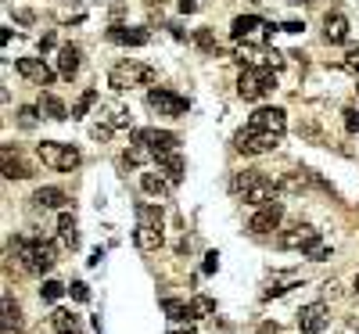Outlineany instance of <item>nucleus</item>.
Returning <instances> with one entry per match:
<instances>
[{
  "instance_id": "nucleus-29",
  "label": "nucleus",
  "mask_w": 359,
  "mask_h": 334,
  "mask_svg": "<svg viewBox=\"0 0 359 334\" xmlns=\"http://www.w3.org/2000/svg\"><path fill=\"white\" fill-rule=\"evenodd\" d=\"M191 309H194V320H201V317H212L216 312V302L208 295H198V299H191Z\"/></svg>"
},
{
  "instance_id": "nucleus-18",
  "label": "nucleus",
  "mask_w": 359,
  "mask_h": 334,
  "mask_svg": "<svg viewBox=\"0 0 359 334\" xmlns=\"http://www.w3.org/2000/svg\"><path fill=\"white\" fill-rule=\"evenodd\" d=\"M108 40H112V44H119V47H144V44H151V33H147V29H133V26H112Z\"/></svg>"
},
{
  "instance_id": "nucleus-30",
  "label": "nucleus",
  "mask_w": 359,
  "mask_h": 334,
  "mask_svg": "<svg viewBox=\"0 0 359 334\" xmlns=\"http://www.w3.org/2000/svg\"><path fill=\"white\" fill-rule=\"evenodd\" d=\"M69 291V284H58V281H44V287H40V299L44 302H54V299H61Z\"/></svg>"
},
{
  "instance_id": "nucleus-16",
  "label": "nucleus",
  "mask_w": 359,
  "mask_h": 334,
  "mask_svg": "<svg viewBox=\"0 0 359 334\" xmlns=\"http://www.w3.org/2000/svg\"><path fill=\"white\" fill-rule=\"evenodd\" d=\"M155 165H158V173H165V176H169V183H173V187H180V183H183L187 162H183V155H180V151H158V155H155Z\"/></svg>"
},
{
  "instance_id": "nucleus-35",
  "label": "nucleus",
  "mask_w": 359,
  "mask_h": 334,
  "mask_svg": "<svg viewBox=\"0 0 359 334\" xmlns=\"http://www.w3.org/2000/svg\"><path fill=\"white\" fill-rule=\"evenodd\" d=\"M342 115H345V130H349V133H359V108H345Z\"/></svg>"
},
{
  "instance_id": "nucleus-3",
  "label": "nucleus",
  "mask_w": 359,
  "mask_h": 334,
  "mask_svg": "<svg viewBox=\"0 0 359 334\" xmlns=\"http://www.w3.org/2000/svg\"><path fill=\"white\" fill-rule=\"evenodd\" d=\"M155 79H158V72H155L151 65H144V61H133V58L115 61V65L108 69V87H112L115 94L133 90V87H151Z\"/></svg>"
},
{
  "instance_id": "nucleus-12",
  "label": "nucleus",
  "mask_w": 359,
  "mask_h": 334,
  "mask_svg": "<svg viewBox=\"0 0 359 334\" xmlns=\"http://www.w3.org/2000/svg\"><path fill=\"white\" fill-rule=\"evenodd\" d=\"M248 126L251 130H262V133H277V137H284V130H287V112L284 108H256L251 112V119H248Z\"/></svg>"
},
{
  "instance_id": "nucleus-45",
  "label": "nucleus",
  "mask_w": 359,
  "mask_h": 334,
  "mask_svg": "<svg viewBox=\"0 0 359 334\" xmlns=\"http://www.w3.org/2000/svg\"><path fill=\"white\" fill-rule=\"evenodd\" d=\"M352 291H356V295H359V274H356V284H352Z\"/></svg>"
},
{
  "instance_id": "nucleus-20",
  "label": "nucleus",
  "mask_w": 359,
  "mask_h": 334,
  "mask_svg": "<svg viewBox=\"0 0 359 334\" xmlns=\"http://www.w3.org/2000/svg\"><path fill=\"white\" fill-rule=\"evenodd\" d=\"M324 40H327V44H345V40H349V18L331 11L324 18Z\"/></svg>"
},
{
  "instance_id": "nucleus-1",
  "label": "nucleus",
  "mask_w": 359,
  "mask_h": 334,
  "mask_svg": "<svg viewBox=\"0 0 359 334\" xmlns=\"http://www.w3.org/2000/svg\"><path fill=\"white\" fill-rule=\"evenodd\" d=\"M230 194H237L244 205L251 208H259V205H269V201H277L281 194V183L266 176L262 169H241L230 176Z\"/></svg>"
},
{
  "instance_id": "nucleus-37",
  "label": "nucleus",
  "mask_w": 359,
  "mask_h": 334,
  "mask_svg": "<svg viewBox=\"0 0 359 334\" xmlns=\"http://www.w3.org/2000/svg\"><path fill=\"white\" fill-rule=\"evenodd\" d=\"M90 133H94L97 140H108V137H112V122H97V126H94Z\"/></svg>"
},
{
  "instance_id": "nucleus-36",
  "label": "nucleus",
  "mask_w": 359,
  "mask_h": 334,
  "mask_svg": "<svg viewBox=\"0 0 359 334\" xmlns=\"http://www.w3.org/2000/svg\"><path fill=\"white\" fill-rule=\"evenodd\" d=\"M312 262H327L331 259V248H324V244H316V248H309V252H306Z\"/></svg>"
},
{
  "instance_id": "nucleus-24",
  "label": "nucleus",
  "mask_w": 359,
  "mask_h": 334,
  "mask_svg": "<svg viewBox=\"0 0 359 334\" xmlns=\"http://www.w3.org/2000/svg\"><path fill=\"white\" fill-rule=\"evenodd\" d=\"M33 201H36L40 208H65V205H69V194L61 191V187H36Z\"/></svg>"
},
{
  "instance_id": "nucleus-25",
  "label": "nucleus",
  "mask_w": 359,
  "mask_h": 334,
  "mask_svg": "<svg viewBox=\"0 0 359 334\" xmlns=\"http://www.w3.org/2000/svg\"><path fill=\"white\" fill-rule=\"evenodd\" d=\"M162 309H165V317L173 320V324H187V320H194L191 302H183V299H162Z\"/></svg>"
},
{
  "instance_id": "nucleus-28",
  "label": "nucleus",
  "mask_w": 359,
  "mask_h": 334,
  "mask_svg": "<svg viewBox=\"0 0 359 334\" xmlns=\"http://www.w3.org/2000/svg\"><path fill=\"white\" fill-rule=\"evenodd\" d=\"M36 108L40 112H44L47 119H54V122H61V119H69V108H65V104H61L54 94H44V97H40V104H36Z\"/></svg>"
},
{
  "instance_id": "nucleus-8",
  "label": "nucleus",
  "mask_w": 359,
  "mask_h": 334,
  "mask_svg": "<svg viewBox=\"0 0 359 334\" xmlns=\"http://www.w3.org/2000/svg\"><path fill=\"white\" fill-rule=\"evenodd\" d=\"M147 108H155L158 115H169V119H183L187 112H191V101L165 90V87H151L147 90Z\"/></svg>"
},
{
  "instance_id": "nucleus-2",
  "label": "nucleus",
  "mask_w": 359,
  "mask_h": 334,
  "mask_svg": "<svg viewBox=\"0 0 359 334\" xmlns=\"http://www.w3.org/2000/svg\"><path fill=\"white\" fill-rule=\"evenodd\" d=\"M11 256L22 262L26 274H36V277H44L54 269L58 256H54V248L47 241H40V237H11Z\"/></svg>"
},
{
  "instance_id": "nucleus-27",
  "label": "nucleus",
  "mask_w": 359,
  "mask_h": 334,
  "mask_svg": "<svg viewBox=\"0 0 359 334\" xmlns=\"http://www.w3.org/2000/svg\"><path fill=\"white\" fill-rule=\"evenodd\" d=\"M22 331V309L11 295H4V334H18Z\"/></svg>"
},
{
  "instance_id": "nucleus-7",
  "label": "nucleus",
  "mask_w": 359,
  "mask_h": 334,
  "mask_svg": "<svg viewBox=\"0 0 359 334\" xmlns=\"http://www.w3.org/2000/svg\"><path fill=\"white\" fill-rule=\"evenodd\" d=\"M277 148H281L277 133H262V130H251V126L234 133V151H241V155H269Z\"/></svg>"
},
{
  "instance_id": "nucleus-14",
  "label": "nucleus",
  "mask_w": 359,
  "mask_h": 334,
  "mask_svg": "<svg viewBox=\"0 0 359 334\" xmlns=\"http://www.w3.org/2000/svg\"><path fill=\"white\" fill-rule=\"evenodd\" d=\"M15 69H18V76H22V79L36 83V87H51V83H54V69L47 65L44 58H18Z\"/></svg>"
},
{
  "instance_id": "nucleus-5",
  "label": "nucleus",
  "mask_w": 359,
  "mask_h": 334,
  "mask_svg": "<svg viewBox=\"0 0 359 334\" xmlns=\"http://www.w3.org/2000/svg\"><path fill=\"white\" fill-rule=\"evenodd\" d=\"M277 90V76H273L269 65H248L241 76H237V94L244 101H262Z\"/></svg>"
},
{
  "instance_id": "nucleus-44",
  "label": "nucleus",
  "mask_w": 359,
  "mask_h": 334,
  "mask_svg": "<svg viewBox=\"0 0 359 334\" xmlns=\"http://www.w3.org/2000/svg\"><path fill=\"white\" fill-rule=\"evenodd\" d=\"M287 4H312V0H287Z\"/></svg>"
},
{
  "instance_id": "nucleus-39",
  "label": "nucleus",
  "mask_w": 359,
  "mask_h": 334,
  "mask_svg": "<svg viewBox=\"0 0 359 334\" xmlns=\"http://www.w3.org/2000/svg\"><path fill=\"white\" fill-rule=\"evenodd\" d=\"M216 269H219V256L208 252V256H205V274H216Z\"/></svg>"
},
{
  "instance_id": "nucleus-23",
  "label": "nucleus",
  "mask_w": 359,
  "mask_h": 334,
  "mask_svg": "<svg viewBox=\"0 0 359 334\" xmlns=\"http://www.w3.org/2000/svg\"><path fill=\"white\" fill-rule=\"evenodd\" d=\"M51 327L58 334H83V324H79V317L72 309H54L51 312Z\"/></svg>"
},
{
  "instance_id": "nucleus-4",
  "label": "nucleus",
  "mask_w": 359,
  "mask_h": 334,
  "mask_svg": "<svg viewBox=\"0 0 359 334\" xmlns=\"http://www.w3.org/2000/svg\"><path fill=\"white\" fill-rule=\"evenodd\" d=\"M133 241L140 252H158L165 244V231H162V212L158 205H137V231H133Z\"/></svg>"
},
{
  "instance_id": "nucleus-15",
  "label": "nucleus",
  "mask_w": 359,
  "mask_h": 334,
  "mask_svg": "<svg viewBox=\"0 0 359 334\" xmlns=\"http://www.w3.org/2000/svg\"><path fill=\"white\" fill-rule=\"evenodd\" d=\"M269 33H273V26H266L259 15H237L234 26H230V36L234 40H262Z\"/></svg>"
},
{
  "instance_id": "nucleus-34",
  "label": "nucleus",
  "mask_w": 359,
  "mask_h": 334,
  "mask_svg": "<svg viewBox=\"0 0 359 334\" xmlns=\"http://www.w3.org/2000/svg\"><path fill=\"white\" fill-rule=\"evenodd\" d=\"M36 115H40V108H18V122H22L26 130L36 126Z\"/></svg>"
},
{
  "instance_id": "nucleus-21",
  "label": "nucleus",
  "mask_w": 359,
  "mask_h": 334,
  "mask_svg": "<svg viewBox=\"0 0 359 334\" xmlns=\"http://www.w3.org/2000/svg\"><path fill=\"white\" fill-rule=\"evenodd\" d=\"M79 58H83V51L76 47V44H65L58 51V76H65V79H72L76 72H79Z\"/></svg>"
},
{
  "instance_id": "nucleus-13",
  "label": "nucleus",
  "mask_w": 359,
  "mask_h": 334,
  "mask_svg": "<svg viewBox=\"0 0 359 334\" xmlns=\"http://www.w3.org/2000/svg\"><path fill=\"white\" fill-rule=\"evenodd\" d=\"M327 324H331L327 302H309V306L299 309V331H302V334H324Z\"/></svg>"
},
{
  "instance_id": "nucleus-38",
  "label": "nucleus",
  "mask_w": 359,
  "mask_h": 334,
  "mask_svg": "<svg viewBox=\"0 0 359 334\" xmlns=\"http://www.w3.org/2000/svg\"><path fill=\"white\" fill-rule=\"evenodd\" d=\"M345 69L359 72V47H349V54H345Z\"/></svg>"
},
{
  "instance_id": "nucleus-42",
  "label": "nucleus",
  "mask_w": 359,
  "mask_h": 334,
  "mask_svg": "<svg viewBox=\"0 0 359 334\" xmlns=\"http://www.w3.org/2000/svg\"><path fill=\"white\" fill-rule=\"evenodd\" d=\"M259 334H281V327H277V324H262Z\"/></svg>"
},
{
  "instance_id": "nucleus-10",
  "label": "nucleus",
  "mask_w": 359,
  "mask_h": 334,
  "mask_svg": "<svg viewBox=\"0 0 359 334\" xmlns=\"http://www.w3.org/2000/svg\"><path fill=\"white\" fill-rule=\"evenodd\" d=\"M281 219H284V205H281V201L259 205V208H256V216L248 219V231L256 234V237H266V234H273V231L281 226Z\"/></svg>"
},
{
  "instance_id": "nucleus-6",
  "label": "nucleus",
  "mask_w": 359,
  "mask_h": 334,
  "mask_svg": "<svg viewBox=\"0 0 359 334\" xmlns=\"http://www.w3.org/2000/svg\"><path fill=\"white\" fill-rule=\"evenodd\" d=\"M36 155L44 158V165H51V169H58V173H72V169H79V162H83L79 148H76V144H65V140H44L36 148Z\"/></svg>"
},
{
  "instance_id": "nucleus-19",
  "label": "nucleus",
  "mask_w": 359,
  "mask_h": 334,
  "mask_svg": "<svg viewBox=\"0 0 359 334\" xmlns=\"http://www.w3.org/2000/svg\"><path fill=\"white\" fill-rule=\"evenodd\" d=\"M0 158H4V176H8V180H29V176H33V169L22 162V155L11 151V144H4Z\"/></svg>"
},
{
  "instance_id": "nucleus-9",
  "label": "nucleus",
  "mask_w": 359,
  "mask_h": 334,
  "mask_svg": "<svg viewBox=\"0 0 359 334\" xmlns=\"http://www.w3.org/2000/svg\"><path fill=\"white\" fill-rule=\"evenodd\" d=\"M277 244L284 248V252H309V248L320 244V231H316L312 223H294L277 237Z\"/></svg>"
},
{
  "instance_id": "nucleus-41",
  "label": "nucleus",
  "mask_w": 359,
  "mask_h": 334,
  "mask_svg": "<svg viewBox=\"0 0 359 334\" xmlns=\"http://www.w3.org/2000/svg\"><path fill=\"white\" fill-rule=\"evenodd\" d=\"M281 29H284V33H302V22H284Z\"/></svg>"
},
{
  "instance_id": "nucleus-32",
  "label": "nucleus",
  "mask_w": 359,
  "mask_h": 334,
  "mask_svg": "<svg viewBox=\"0 0 359 334\" xmlns=\"http://www.w3.org/2000/svg\"><path fill=\"white\" fill-rule=\"evenodd\" d=\"M94 104H97V90H87V94L79 97V104L72 108V119H83V115H87V112L94 108Z\"/></svg>"
},
{
  "instance_id": "nucleus-33",
  "label": "nucleus",
  "mask_w": 359,
  "mask_h": 334,
  "mask_svg": "<svg viewBox=\"0 0 359 334\" xmlns=\"http://www.w3.org/2000/svg\"><path fill=\"white\" fill-rule=\"evenodd\" d=\"M69 295H72L76 302H90V287L83 284V281H72V284H69Z\"/></svg>"
},
{
  "instance_id": "nucleus-43",
  "label": "nucleus",
  "mask_w": 359,
  "mask_h": 334,
  "mask_svg": "<svg viewBox=\"0 0 359 334\" xmlns=\"http://www.w3.org/2000/svg\"><path fill=\"white\" fill-rule=\"evenodd\" d=\"M169 334H198V331H194V327H173Z\"/></svg>"
},
{
  "instance_id": "nucleus-22",
  "label": "nucleus",
  "mask_w": 359,
  "mask_h": 334,
  "mask_svg": "<svg viewBox=\"0 0 359 334\" xmlns=\"http://www.w3.org/2000/svg\"><path fill=\"white\" fill-rule=\"evenodd\" d=\"M58 237H61V244L65 248H79V226H76V216L72 212H65V208H61V216H58Z\"/></svg>"
},
{
  "instance_id": "nucleus-31",
  "label": "nucleus",
  "mask_w": 359,
  "mask_h": 334,
  "mask_svg": "<svg viewBox=\"0 0 359 334\" xmlns=\"http://www.w3.org/2000/svg\"><path fill=\"white\" fill-rule=\"evenodd\" d=\"M194 44H198V47H201L205 54H216V51H219V44H216V36L208 33V29H198V33H194Z\"/></svg>"
},
{
  "instance_id": "nucleus-40",
  "label": "nucleus",
  "mask_w": 359,
  "mask_h": 334,
  "mask_svg": "<svg viewBox=\"0 0 359 334\" xmlns=\"http://www.w3.org/2000/svg\"><path fill=\"white\" fill-rule=\"evenodd\" d=\"M180 11L183 15H194L198 11V0H180Z\"/></svg>"
},
{
  "instance_id": "nucleus-17",
  "label": "nucleus",
  "mask_w": 359,
  "mask_h": 334,
  "mask_svg": "<svg viewBox=\"0 0 359 334\" xmlns=\"http://www.w3.org/2000/svg\"><path fill=\"white\" fill-rule=\"evenodd\" d=\"M140 191L155 201H169L173 198V183H169L165 173H140Z\"/></svg>"
},
{
  "instance_id": "nucleus-11",
  "label": "nucleus",
  "mask_w": 359,
  "mask_h": 334,
  "mask_svg": "<svg viewBox=\"0 0 359 334\" xmlns=\"http://www.w3.org/2000/svg\"><path fill=\"white\" fill-rule=\"evenodd\" d=\"M133 144H144V148H151L158 155V151H176L180 137L169 130H158V126H144V130H133Z\"/></svg>"
},
{
  "instance_id": "nucleus-26",
  "label": "nucleus",
  "mask_w": 359,
  "mask_h": 334,
  "mask_svg": "<svg viewBox=\"0 0 359 334\" xmlns=\"http://www.w3.org/2000/svg\"><path fill=\"white\" fill-rule=\"evenodd\" d=\"M294 284H299V274H281V277H273L266 287H262V299L269 302V299H281L284 291H291Z\"/></svg>"
}]
</instances>
